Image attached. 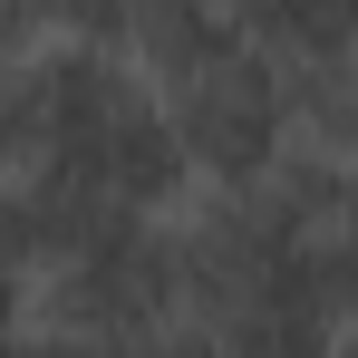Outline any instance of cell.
<instances>
[{
    "instance_id": "obj_4",
    "label": "cell",
    "mask_w": 358,
    "mask_h": 358,
    "mask_svg": "<svg viewBox=\"0 0 358 358\" xmlns=\"http://www.w3.org/2000/svg\"><path fill=\"white\" fill-rule=\"evenodd\" d=\"M223 49H242L223 0H126V59L155 87L184 78V68H203V59H223Z\"/></svg>"
},
{
    "instance_id": "obj_1",
    "label": "cell",
    "mask_w": 358,
    "mask_h": 358,
    "mask_svg": "<svg viewBox=\"0 0 358 358\" xmlns=\"http://www.w3.org/2000/svg\"><path fill=\"white\" fill-rule=\"evenodd\" d=\"M29 175L78 203H107V213H145V223L194 203L175 117L126 49H39L29 59Z\"/></svg>"
},
{
    "instance_id": "obj_7",
    "label": "cell",
    "mask_w": 358,
    "mask_h": 358,
    "mask_svg": "<svg viewBox=\"0 0 358 358\" xmlns=\"http://www.w3.org/2000/svg\"><path fill=\"white\" fill-rule=\"evenodd\" d=\"M10 339H20V329H0V358H10Z\"/></svg>"
},
{
    "instance_id": "obj_5",
    "label": "cell",
    "mask_w": 358,
    "mask_h": 358,
    "mask_svg": "<svg viewBox=\"0 0 358 358\" xmlns=\"http://www.w3.org/2000/svg\"><path fill=\"white\" fill-rule=\"evenodd\" d=\"M0 175H29V59L0 49Z\"/></svg>"
},
{
    "instance_id": "obj_3",
    "label": "cell",
    "mask_w": 358,
    "mask_h": 358,
    "mask_svg": "<svg viewBox=\"0 0 358 358\" xmlns=\"http://www.w3.org/2000/svg\"><path fill=\"white\" fill-rule=\"evenodd\" d=\"M233 10V39L262 59L300 68H349L358 59V0H223Z\"/></svg>"
},
{
    "instance_id": "obj_2",
    "label": "cell",
    "mask_w": 358,
    "mask_h": 358,
    "mask_svg": "<svg viewBox=\"0 0 358 358\" xmlns=\"http://www.w3.org/2000/svg\"><path fill=\"white\" fill-rule=\"evenodd\" d=\"M155 97H165V117H175V145H184V165H194V184L252 194V184L300 145L291 68L262 59V49H223V59L165 78Z\"/></svg>"
},
{
    "instance_id": "obj_6",
    "label": "cell",
    "mask_w": 358,
    "mask_h": 358,
    "mask_svg": "<svg viewBox=\"0 0 358 358\" xmlns=\"http://www.w3.org/2000/svg\"><path fill=\"white\" fill-rule=\"evenodd\" d=\"M329 358H358V320H349V329H339V349H329Z\"/></svg>"
}]
</instances>
